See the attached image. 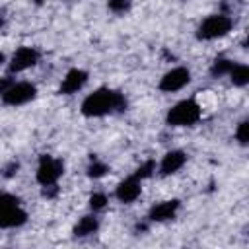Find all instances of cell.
I'll use <instances>...</instances> for the list:
<instances>
[{"mask_svg": "<svg viewBox=\"0 0 249 249\" xmlns=\"http://www.w3.org/2000/svg\"><path fill=\"white\" fill-rule=\"evenodd\" d=\"M191 80H193V76L187 66H173L161 74V78L158 82V89L161 93H177V91L185 89L191 84Z\"/></svg>", "mask_w": 249, "mask_h": 249, "instance_id": "cell-8", "label": "cell"}, {"mask_svg": "<svg viewBox=\"0 0 249 249\" xmlns=\"http://www.w3.org/2000/svg\"><path fill=\"white\" fill-rule=\"evenodd\" d=\"M6 60H8V58H6V56L0 53V64H6Z\"/></svg>", "mask_w": 249, "mask_h": 249, "instance_id": "cell-21", "label": "cell"}, {"mask_svg": "<svg viewBox=\"0 0 249 249\" xmlns=\"http://www.w3.org/2000/svg\"><path fill=\"white\" fill-rule=\"evenodd\" d=\"M99 226H101V222H99L97 214H95V212H89V214L82 216V218L74 224L72 233H74V237H78V239H86V237L95 235V233L99 231Z\"/></svg>", "mask_w": 249, "mask_h": 249, "instance_id": "cell-13", "label": "cell"}, {"mask_svg": "<svg viewBox=\"0 0 249 249\" xmlns=\"http://www.w3.org/2000/svg\"><path fill=\"white\" fill-rule=\"evenodd\" d=\"M187 160H189V156H187L185 150H179V148L167 150V152L161 156L160 163L156 165V171H158L160 177L175 175V173H179V171L187 165Z\"/></svg>", "mask_w": 249, "mask_h": 249, "instance_id": "cell-10", "label": "cell"}, {"mask_svg": "<svg viewBox=\"0 0 249 249\" xmlns=\"http://www.w3.org/2000/svg\"><path fill=\"white\" fill-rule=\"evenodd\" d=\"M233 62L235 60H231V58H226V56H220V58H216L212 64H210V76L212 78H224V76H228L230 74V70H231V66H233Z\"/></svg>", "mask_w": 249, "mask_h": 249, "instance_id": "cell-16", "label": "cell"}, {"mask_svg": "<svg viewBox=\"0 0 249 249\" xmlns=\"http://www.w3.org/2000/svg\"><path fill=\"white\" fill-rule=\"evenodd\" d=\"M39 89L29 80H12L6 89L0 91V101L6 107H23L37 97Z\"/></svg>", "mask_w": 249, "mask_h": 249, "instance_id": "cell-5", "label": "cell"}, {"mask_svg": "<svg viewBox=\"0 0 249 249\" xmlns=\"http://www.w3.org/2000/svg\"><path fill=\"white\" fill-rule=\"evenodd\" d=\"M179 210H181V200L179 198H167V200H160V202L152 204L146 218L150 224H163V222L175 220Z\"/></svg>", "mask_w": 249, "mask_h": 249, "instance_id": "cell-11", "label": "cell"}, {"mask_svg": "<svg viewBox=\"0 0 249 249\" xmlns=\"http://www.w3.org/2000/svg\"><path fill=\"white\" fill-rule=\"evenodd\" d=\"M142 179H138L134 173H130L128 177H124L123 181L117 183L115 187V198L121 204H134L140 195H142Z\"/></svg>", "mask_w": 249, "mask_h": 249, "instance_id": "cell-12", "label": "cell"}, {"mask_svg": "<svg viewBox=\"0 0 249 249\" xmlns=\"http://www.w3.org/2000/svg\"><path fill=\"white\" fill-rule=\"evenodd\" d=\"M62 175H64V161L60 158L51 156V154L39 156L37 167H35V181H37V185H41V189L58 185Z\"/></svg>", "mask_w": 249, "mask_h": 249, "instance_id": "cell-6", "label": "cell"}, {"mask_svg": "<svg viewBox=\"0 0 249 249\" xmlns=\"http://www.w3.org/2000/svg\"><path fill=\"white\" fill-rule=\"evenodd\" d=\"M39 60H41V53L37 47L21 45L6 60V70L10 76H18V74H23V72L35 68L39 64Z\"/></svg>", "mask_w": 249, "mask_h": 249, "instance_id": "cell-7", "label": "cell"}, {"mask_svg": "<svg viewBox=\"0 0 249 249\" xmlns=\"http://www.w3.org/2000/svg\"><path fill=\"white\" fill-rule=\"evenodd\" d=\"M128 109V99L123 91L99 86L91 93H88L80 103V115L86 119H103L109 115H117Z\"/></svg>", "mask_w": 249, "mask_h": 249, "instance_id": "cell-1", "label": "cell"}, {"mask_svg": "<svg viewBox=\"0 0 249 249\" xmlns=\"http://www.w3.org/2000/svg\"><path fill=\"white\" fill-rule=\"evenodd\" d=\"M88 80H89L88 70L78 68V66L68 68L60 80V84H58V93L60 95H76L78 91H82L86 88Z\"/></svg>", "mask_w": 249, "mask_h": 249, "instance_id": "cell-9", "label": "cell"}, {"mask_svg": "<svg viewBox=\"0 0 249 249\" xmlns=\"http://www.w3.org/2000/svg\"><path fill=\"white\" fill-rule=\"evenodd\" d=\"M233 136H235V140H237L239 146L245 148V146L249 144V121H247V119H241V121L237 123Z\"/></svg>", "mask_w": 249, "mask_h": 249, "instance_id": "cell-19", "label": "cell"}, {"mask_svg": "<svg viewBox=\"0 0 249 249\" xmlns=\"http://www.w3.org/2000/svg\"><path fill=\"white\" fill-rule=\"evenodd\" d=\"M109 171H111V167H109L105 161H101L99 158H91L89 165L86 167V175H88L89 179H93V181L103 179V177H105Z\"/></svg>", "mask_w": 249, "mask_h": 249, "instance_id": "cell-15", "label": "cell"}, {"mask_svg": "<svg viewBox=\"0 0 249 249\" xmlns=\"http://www.w3.org/2000/svg\"><path fill=\"white\" fill-rule=\"evenodd\" d=\"M107 204H109V196H107L103 191H93V193L89 195V198H88V206H89V210L95 212V214L101 212V210H105Z\"/></svg>", "mask_w": 249, "mask_h": 249, "instance_id": "cell-17", "label": "cell"}, {"mask_svg": "<svg viewBox=\"0 0 249 249\" xmlns=\"http://www.w3.org/2000/svg\"><path fill=\"white\" fill-rule=\"evenodd\" d=\"M231 29H233V19L228 14H210L198 23L195 37L202 43H210L224 39L226 35H230Z\"/></svg>", "mask_w": 249, "mask_h": 249, "instance_id": "cell-4", "label": "cell"}, {"mask_svg": "<svg viewBox=\"0 0 249 249\" xmlns=\"http://www.w3.org/2000/svg\"><path fill=\"white\" fill-rule=\"evenodd\" d=\"M29 214L21 202V198L14 193H0V230H18L25 226Z\"/></svg>", "mask_w": 249, "mask_h": 249, "instance_id": "cell-3", "label": "cell"}, {"mask_svg": "<svg viewBox=\"0 0 249 249\" xmlns=\"http://www.w3.org/2000/svg\"><path fill=\"white\" fill-rule=\"evenodd\" d=\"M132 2L134 0H107V8L115 16H124L132 10Z\"/></svg>", "mask_w": 249, "mask_h": 249, "instance_id": "cell-18", "label": "cell"}, {"mask_svg": "<svg viewBox=\"0 0 249 249\" xmlns=\"http://www.w3.org/2000/svg\"><path fill=\"white\" fill-rule=\"evenodd\" d=\"M156 161L154 160H146V161H142L136 169H134V175L138 177V179H142V181H146V179H150L154 173H156Z\"/></svg>", "mask_w": 249, "mask_h": 249, "instance_id": "cell-20", "label": "cell"}, {"mask_svg": "<svg viewBox=\"0 0 249 249\" xmlns=\"http://www.w3.org/2000/svg\"><path fill=\"white\" fill-rule=\"evenodd\" d=\"M4 23H6V19H4V16H2V14H0V29H2V27H4Z\"/></svg>", "mask_w": 249, "mask_h": 249, "instance_id": "cell-22", "label": "cell"}, {"mask_svg": "<svg viewBox=\"0 0 249 249\" xmlns=\"http://www.w3.org/2000/svg\"><path fill=\"white\" fill-rule=\"evenodd\" d=\"M228 78L235 88H245L249 84V66L245 62H233Z\"/></svg>", "mask_w": 249, "mask_h": 249, "instance_id": "cell-14", "label": "cell"}, {"mask_svg": "<svg viewBox=\"0 0 249 249\" xmlns=\"http://www.w3.org/2000/svg\"><path fill=\"white\" fill-rule=\"evenodd\" d=\"M200 119H202V105L193 97L179 99L165 113V124L173 126V128L195 126Z\"/></svg>", "mask_w": 249, "mask_h": 249, "instance_id": "cell-2", "label": "cell"}, {"mask_svg": "<svg viewBox=\"0 0 249 249\" xmlns=\"http://www.w3.org/2000/svg\"><path fill=\"white\" fill-rule=\"evenodd\" d=\"M58 2H64V0H58Z\"/></svg>", "mask_w": 249, "mask_h": 249, "instance_id": "cell-23", "label": "cell"}]
</instances>
